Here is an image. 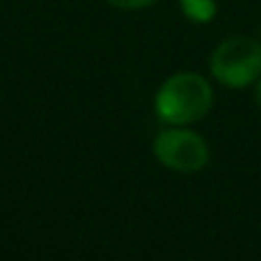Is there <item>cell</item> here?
I'll return each mask as SVG.
<instances>
[{"label":"cell","mask_w":261,"mask_h":261,"mask_svg":"<svg viewBox=\"0 0 261 261\" xmlns=\"http://www.w3.org/2000/svg\"><path fill=\"white\" fill-rule=\"evenodd\" d=\"M213 108V87L197 72L172 74L154 97L156 118L167 125H190L202 120Z\"/></svg>","instance_id":"6da1fadb"},{"label":"cell","mask_w":261,"mask_h":261,"mask_svg":"<svg viewBox=\"0 0 261 261\" xmlns=\"http://www.w3.org/2000/svg\"><path fill=\"white\" fill-rule=\"evenodd\" d=\"M213 77L233 90L248 87L261 77V41L251 36H230L215 46L210 57Z\"/></svg>","instance_id":"7a4b0ae2"},{"label":"cell","mask_w":261,"mask_h":261,"mask_svg":"<svg viewBox=\"0 0 261 261\" xmlns=\"http://www.w3.org/2000/svg\"><path fill=\"white\" fill-rule=\"evenodd\" d=\"M154 156L172 172H200L210 162V149L200 134L187 130L185 125H172L154 139Z\"/></svg>","instance_id":"3957f363"},{"label":"cell","mask_w":261,"mask_h":261,"mask_svg":"<svg viewBox=\"0 0 261 261\" xmlns=\"http://www.w3.org/2000/svg\"><path fill=\"white\" fill-rule=\"evenodd\" d=\"M182 11L187 13V18L197 21V23H205L215 16V0H179Z\"/></svg>","instance_id":"277c9868"},{"label":"cell","mask_w":261,"mask_h":261,"mask_svg":"<svg viewBox=\"0 0 261 261\" xmlns=\"http://www.w3.org/2000/svg\"><path fill=\"white\" fill-rule=\"evenodd\" d=\"M108 3L120 11H141V8H151L159 0H108Z\"/></svg>","instance_id":"5b68a950"},{"label":"cell","mask_w":261,"mask_h":261,"mask_svg":"<svg viewBox=\"0 0 261 261\" xmlns=\"http://www.w3.org/2000/svg\"><path fill=\"white\" fill-rule=\"evenodd\" d=\"M256 105H258V110H261V77L256 80Z\"/></svg>","instance_id":"8992f818"}]
</instances>
